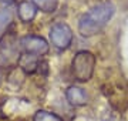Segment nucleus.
<instances>
[{"instance_id": "5", "label": "nucleus", "mask_w": 128, "mask_h": 121, "mask_svg": "<svg viewBox=\"0 0 128 121\" xmlns=\"http://www.w3.org/2000/svg\"><path fill=\"white\" fill-rule=\"evenodd\" d=\"M20 48L24 51V54H32V56L40 57L48 53V43L36 34H27L20 38Z\"/></svg>"}, {"instance_id": "6", "label": "nucleus", "mask_w": 128, "mask_h": 121, "mask_svg": "<svg viewBox=\"0 0 128 121\" xmlns=\"http://www.w3.org/2000/svg\"><path fill=\"white\" fill-rule=\"evenodd\" d=\"M66 98L74 107H82L88 102L87 91L82 87H78V86H71L66 90Z\"/></svg>"}, {"instance_id": "8", "label": "nucleus", "mask_w": 128, "mask_h": 121, "mask_svg": "<svg viewBox=\"0 0 128 121\" xmlns=\"http://www.w3.org/2000/svg\"><path fill=\"white\" fill-rule=\"evenodd\" d=\"M13 23V10L6 7L0 10V38H3L4 33Z\"/></svg>"}, {"instance_id": "12", "label": "nucleus", "mask_w": 128, "mask_h": 121, "mask_svg": "<svg viewBox=\"0 0 128 121\" xmlns=\"http://www.w3.org/2000/svg\"><path fill=\"white\" fill-rule=\"evenodd\" d=\"M2 81H3V68H0V86H2Z\"/></svg>"}, {"instance_id": "7", "label": "nucleus", "mask_w": 128, "mask_h": 121, "mask_svg": "<svg viewBox=\"0 0 128 121\" xmlns=\"http://www.w3.org/2000/svg\"><path fill=\"white\" fill-rule=\"evenodd\" d=\"M17 16L23 23H32L37 16V7L28 0L20 2L17 6Z\"/></svg>"}, {"instance_id": "4", "label": "nucleus", "mask_w": 128, "mask_h": 121, "mask_svg": "<svg viewBox=\"0 0 128 121\" xmlns=\"http://www.w3.org/2000/svg\"><path fill=\"white\" fill-rule=\"evenodd\" d=\"M20 44L17 46L12 37L0 42V68L16 66L20 61Z\"/></svg>"}, {"instance_id": "11", "label": "nucleus", "mask_w": 128, "mask_h": 121, "mask_svg": "<svg viewBox=\"0 0 128 121\" xmlns=\"http://www.w3.org/2000/svg\"><path fill=\"white\" fill-rule=\"evenodd\" d=\"M33 121H64V120L56 112L47 111V110H38L33 116Z\"/></svg>"}, {"instance_id": "10", "label": "nucleus", "mask_w": 128, "mask_h": 121, "mask_svg": "<svg viewBox=\"0 0 128 121\" xmlns=\"http://www.w3.org/2000/svg\"><path fill=\"white\" fill-rule=\"evenodd\" d=\"M32 3L44 13H53L58 6V0H32Z\"/></svg>"}, {"instance_id": "9", "label": "nucleus", "mask_w": 128, "mask_h": 121, "mask_svg": "<svg viewBox=\"0 0 128 121\" xmlns=\"http://www.w3.org/2000/svg\"><path fill=\"white\" fill-rule=\"evenodd\" d=\"M18 66L23 68L24 73H34L38 67V60H37L36 56H32V54H23L20 57V61H18Z\"/></svg>"}, {"instance_id": "1", "label": "nucleus", "mask_w": 128, "mask_h": 121, "mask_svg": "<svg viewBox=\"0 0 128 121\" xmlns=\"http://www.w3.org/2000/svg\"><path fill=\"white\" fill-rule=\"evenodd\" d=\"M115 14V6L111 2H102L94 6L78 20V32L82 37H92L102 32Z\"/></svg>"}, {"instance_id": "3", "label": "nucleus", "mask_w": 128, "mask_h": 121, "mask_svg": "<svg viewBox=\"0 0 128 121\" xmlns=\"http://www.w3.org/2000/svg\"><path fill=\"white\" fill-rule=\"evenodd\" d=\"M50 42L51 44L56 47V48H60V50H66L71 46L73 43V30L67 23H56L51 26L50 28Z\"/></svg>"}, {"instance_id": "2", "label": "nucleus", "mask_w": 128, "mask_h": 121, "mask_svg": "<svg viewBox=\"0 0 128 121\" xmlns=\"http://www.w3.org/2000/svg\"><path fill=\"white\" fill-rule=\"evenodd\" d=\"M96 56L91 51L81 50L74 56L73 63H71V70H73L74 78L80 83H86L91 80L94 70H96Z\"/></svg>"}, {"instance_id": "13", "label": "nucleus", "mask_w": 128, "mask_h": 121, "mask_svg": "<svg viewBox=\"0 0 128 121\" xmlns=\"http://www.w3.org/2000/svg\"><path fill=\"white\" fill-rule=\"evenodd\" d=\"M3 2H10V0H3Z\"/></svg>"}]
</instances>
